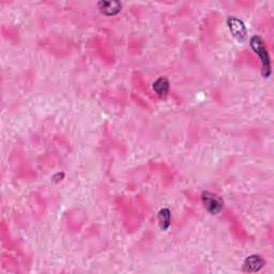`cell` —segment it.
I'll use <instances>...</instances> for the list:
<instances>
[{
    "label": "cell",
    "instance_id": "obj_1",
    "mask_svg": "<svg viewBox=\"0 0 274 274\" xmlns=\"http://www.w3.org/2000/svg\"><path fill=\"white\" fill-rule=\"evenodd\" d=\"M250 46L253 49L261 62V73L265 78H268L271 75V60L268 53V48L266 46L265 40L259 36H254L250 39Z\"/></svg>",
    "mask_w": 274,
    "mask_h": 274
},
{
    "label": "cell",
    "instance_id": "obj_3",
    "mask_svg": "<svg viewBox=\"0 0 274 274\" xmlns=\"http://www.w3.org/2000/svg\"><path fill=\"white\" fill-rule=\"evenodd\" d=\"M227 26L231 36L239 42H245L248 38L247 27L241 19L235 16H229L227 18Z\"/></svg>",
    "mask_w": 274,
    "mask_h": 274
},
{
    "label": "cell",
    "instance_id": "obj_7",
    "mask_svg": "<svg viewBox=\"0 0 274 274\" xmlns=\"http://www.w3.org/2000/svg\"><path fill=\"white\" fill-rule=\"evenodd\" d=\"M158 220H159V225L161 229L163 231L168 230L170 227V222H171V212L167 208L161 209L158 213Z\"/></svg>",
    "mask_w": 274,
    "mask_h": 274
},
{
    "label": "cell",
    "instance_id": "obj_5",
    "mask_svg": "<svg viewBox=\"0 0 274 274\" xmlns=\"http://www.w3.org/2000/svg\"><path fill=\"white\" fill-rule=\"evenodd\" d=\"M98 9L106 16H114L121 11V4L119 2H99Z\"/></svg>",
    "mask_w": 274,
    "mask_h": 274
},
{
    "label": "cell",
    "instance_id": "obj_6",
    "mask_svg": "<svg viewBox=\"0 0 274 274\" xmlns=\"http://www.w3.org/2000/svg\"><path fill=\"white\" fill-rule=\"evenodd\" d=\"M169 80L166 77H159L152 85L154 91L161 99H166L169 91Z\"/></svg>",
    "mask_w": 274,
    "mask_h": 274
},
{
    "label": "cell",
    "instance_id": "obj_2",
    "mask_svg": "<svg viewBox=\"0 0 274 274\" xmlns=\"http://www.w3.org/2000/svg\"><path fill=\"white\" fill-rule=\"evenodd\" d=\"M201 202L204 205L205 209L210 213V215L217 216L223 210L224 207V201L223 199L211 192H204L201 194Z\"/></svg>",
    "mask_w": 274,
    "mask_h": 274
},
{
    "label": "cell",
    "instance_id": "obj_4",
    "mask_svg": "<svg viewBox=\"0 0 274 274\" xmlns=\"http://www.w3.org/2000/svg\"><path fill=\"white\" fill-rule=\"evenodd\" d=\"M266 265V261L259 255H251L246 258L243 262L242 270L248 273H255L262 269V267Z\"/></svg>",
    "mask_w": 274,
    "mask_h": 274
}]
</instances>
